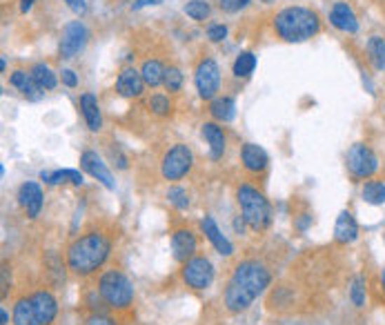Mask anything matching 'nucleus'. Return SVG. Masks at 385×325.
Masks as SVG:
<instances>
[{
    "instance_id": "2eb2a0df",
    "label": "nucleus",
    "mask_w": 385,
    "mask_h": 325,
    "mask_svg": "<svg viewBox=\"0 0 385 325\" xmlns=\"http://www.w3.org/2000/svg\"><path fill=\"white\" fill-rule=\"evenodd\" d=\"M145 87L147 85L143 81V74H140L138 69H134V67L121 69V74L116 78V92H119V96H123V98H138L140 94H143Z\"/></svg>"
},
{
    "instance_id": "72a5a7b5",
    "label": "nucleus",
    "mask_w": 385,
    "mask_h": 325,
    "mask_svg": "<svg viewBox=\"0 0 385 325\" xmlns=\"http://www.w3.org/2000/svg\"><path fill=\"white\" fill-rule=\"evenodd\" d=\"M168 199H170V203L176 207V210H187L189 207V197H187V190H183V187H178V185H172L170 190H168Z\"/></svg>"
},
{
    "instance_id": "f3484780",
    "label": "nucleus",
    "mask_w": 385,
    "mask_h": 325,
    "mask_svg": "<svg viewBox=\"0 0 385 325\" xmlns=\"http://www.w3.org/2000/svg\"><path fill=\"white\" fill-rule=\"evenodd\" d=\"M330 22L343 34H356L358 32V20L354 9L348 3H335V7L330 9Z\"/></svg>"
},
{
    "instance_id": "bb28decb",
    "label": "nucleus",
    "mask_w": 385,
    "mask_h": 325,
    "mask_svg": "<svg viewBox=\"0 0 385 325\" xmlns=\"http://www.w3.org/2000/svg\"><path fill=\"white\" fill-rule=\"evenodd\" d=\"M165 69L168 67H163V62L156 60V58H147L143 62V67H140V74H143V81L147 87H158L163 85V78H165Z\"/></svg>"
},
{
    "instance_id": "4be33fe9",
    "label": "nucleus",
    "mask_w": 385,
    "mask_h": 325,
    "mask_svg": "<svg viewBox=\"0 0 385 325\" xmlns=\"http://www.w3.org/2000/svg\"><path fill=\"white\" fill-rule=\"evenodd\" d=\"M9 83H11V87H16L18 92L25 98H29V100H36L38 98V92H43V89L34 83L32 74L29 72H22V69H16L14 74H11L9 76Z\"/></svg>"
},
{
    "instance_id": "dca6fc26",
    "label": "nucleus",
    "mask_w": 385,
    "mask_h": 325,
    "mask_svg": "<svg viewBox=\"0 0 385 325\" xmlns=\"http://www.w3.org/2000/svg\"><path fill=\"white\" fill-rule=\"evenodd\" d=\"M201 230L208 237V241L214 245V250L221 256H232L234 254V245L229 243V239L221 232V227L216 225V220L212 216H203L201 218Z\"/></svg>"
},
{
    "instance_id": "20e7f679",
    "label": "nucleus",
    "mask_w": 385,
    "mask_h": 325,
    "mask_svg": "<svg viewBox=\"0 0 385 325\" xmlns=\"http://www.w3.org/2000/svg\"><path fill=\"white\" fill-rule=\"evenodd\" d=\"M236 203L241 207V216L245 218V223L254 232H265L272 223V207L269 201L265 199V194L261 190H256L254 185L241 183L236 190Z\"/></svg>"
},
{
    "instance_id": "4468645a",
    "label": "nucleus",
    "mask_w": 385,
    "mask_h": 325,
    "mask_svg": "<svg viewBox=\"0 0 385 325\" xmlns=\"http://www.w3.org/2000/svg\"><path fill=\"white\" fill-rule=\"evenodd\" d=\"M32 296V303H34V310H36V317H38V323L41 325H51L58 317V301L56 296L47 292V290H36Z\"/></svg>"
},
{
    "instance_id": "37998d69",
    "label": "nucleus",
    "mask_w": 385,
    "mask_h": 325,
    "mask_svg": "<svg viewBox=\"0 0 385 325\" xmlns=\"http://www.w3.org/2000/svg\"><path fill=\"white\" fill-rule=\"evenodd\" d=\"M0 294H3V298H7V294H9V283H7V265H3V290H0Z\"/></svg>"
},
{
    "instance_id": "09e8293b",
    "label": "nucleus",
    "mask_w": 385,
    "mask_h": 325,
    "mask_svg": "<svg viewBox=\"0 0 385 325\" xmlns=\"http://www.w3.org/2000/svg\"><path fill=\"white\" fill-rule=\"evenodd\" d=\"M263 3H272V0H263Z\"/></svg>"
},
{
    "instance_id": "a19ab883",
    "label": "nucleus",
    "mask_w": 385,
    "mask_h": 325,
    "mask_svg": "<svg viewBox=\"0 0 385 325\" xmlns=\"http://www.w3.org/2000/svg\"><path fill=\"white\" fill-rule=\"evenodd\" d=\"M163 0H134V5L132 9L138 11V9H143V7H154V5H161Z\"/></svg>"
},
{
    "instance_id": "c9c22d12",
    "label": "nucleus",
    "mask_w": 385,
    "mask_h": 325,
    "mask_svg": "<svg viewBox=\"0 0 385 325\" xmlns=\"http://www.w3.org/2000/svg\"><path fill=\"white\" fill-rule=\"evenodd\" d=\"M250 5V0H218V7H221L225 14H238Z\"/></svg>"
},
{
    "instance_id": "412c9836",
    "label": "nucleus",
    "mask_w": 385,
    "mask_h": 325,
    "mask_svg": "<svg viewBox=\"0 0 385 325\" xmlns=\"http://www.w3.org/2000/svg\"><path fill=\"white\" fill-rule=\"evenodd\" d=\"M81 112H83V119L89 127V132H100L102 129V114L98 107V100L94 94H83L81 96Z\"/></svg>"
},
{
    "instance_id": "a18cd8bd",
    "label": "nucleus",
    "mask_w": 385,
    "mask_h": 325,
    "mask_svg": "<svg viewBox=\"0 0 385 325\" xmlns=\"http://www.w3.org/2000/svg\"><path fill=\"white\" fill-rule=\"evenodd\" d=\"M0 325H9V314L5 307H0Z\"/></svg>"
},
{
    "instance_id": "473e14b6",
    "label": "nucleus",
    "mask_w": 385,
    "mask_h": 325,
    "mask_svg": "<svg viewBox=\"0 0 385 325\" xmlns=\"http://www.w3.org/2000/svg\"><path fill=\"white\" fill-rule=\"evenodd\" d=\"M149 110L156 116H170L172 114V100L165 94H154L149 98Z\"/></svg>"
},
{
    "instance_id": "79ce46f5",
    "label": "nucleus",
    "mask_w": 385,
    "mask_h": 325,
    "mask_svg": "<svg viewBox=\"0 0 385 325\" xmlns=\"http://www.w3.org/2000/svg\"><path fill=\"white\" fill-rule=\"evenodd\" d=\"M310 223H312V216H310V214H303V218L297 220V227H299L301 232H305L307 227H310Z\"/></svg>"
},
{
    "instance_id": "7ed1b4c3",
    "label": "nucleus",
    "mask_w": 385,
    "mask_h": 325,
    "mask_svg": "<svg viewBox=\"0 0 385 325\" xmlns=\"http://www.w3.org/2000/svg\"><path fill=\"white\" fill-rule=\"evenodd\" d=\"M274 32L285 43H305L320 32V18L307 7H285L274 16Z\"/></svg>"
},
{
    "instance_id": "39448f33",
    "label": "nucleus",
    "mask_w": 385,
    "mask_h": 325,
    "mask_svg": "<svg viewBox=\"0 0 385 325\" xmlns=\"http://www.w3.org/2000/svg\"><path fill=\"white\" fill-rule=\"evenodd\" d=\"M98 292L112 310H127L134 303V285L121 270L102 272L98 279Z\"/></svg>"
},
{
    "instance_id": "e433bc0d",
    "label": "nucleus",
    "mask_w": 385,
    "mask_h": 325,
    "mask_svg": "<svg viewBox=\"0 0 385 325\" xmlns=\"http://www.w3.org/2000/svg\"><path fill=\"white\" fill-rule=\"evenodd\" d=\"M208 38L212 43H223L227 38V27H225V25H221V22L210 25V27H208Z\"/></svg>"
},
{
    "instance_id": "423d86ee",
    "label": "nucleus",
    "mask_w": 385,
    "mask_h": 325,
    "mask_svg": "<svg viewBox=\"0 0 385 325\" xmlns=\"http://www.w3.org/2000/svg\"><path fill=\"white\" fill-rule=\"evenodd\" d=\"M191 167H194V152H191L183 142H176L174 147L165 152L163 161H161V174L165 180H181L185 178Z\"/></svg>"
},
{
    "instance_id": "a211bd4d",
    "label": "nucleus",
    "mask_w": 385,
    "mask_h": 325,
    "mask_svg": "<svg viewBox=\"0 0 385 325\" xmlns=\"http://www.w3.org/2000/svg\"><path fill=\"white\" fill-rule=\"evenodd\" d=\"M241 161H243V167H245L248 172L252 174H261L267 170L269 165V159H267V152L256 145V142H245L241 150Z\"/></svg>"
},
{
    "instance_id": "b1692460",
    "label": "nucleus",
    "mask_w": 385,
    "mask_h": 325,
    "mask_svg": "<svg viewBox=\"0 0 385 325\" xmlns=\"http://www.w3.org/2000/svg\"><path fill=\"white\" fill-rule=\"evenodd\" d=\"M41 180H45L47 185H62L72 183L76 187H81L85 183V178L79 170H56V172H41Z\"/></svg>"
},
{
    "instance_id": "0eeeda50",
    "label": "nucleus",
    "mask_w": 385,
    "mask_h": 325,
    "mask_svg": "<svg viewBox=\"0 0 385 325\" xmlns=\"http://www.w3.org/2000/svg\"><path fill=\"white\" fill-rule=\"evenodd\" d=\"M181 277H183L187 288L203 292L214 283V265H212V261L208 256L196 254V256H191L189 261L183 263Z\"/></svg>"
},
{
    "instance_id": "58836bf2",
    "label": "nucleus",
    "mask_w": 385,
    "mask_h": 325,
    "mask_svg": "<svg viewBox=\"0 0 385 325\" xmlns=\"http://www.w3.org/2000/svg\"><path fill=\"white\" fill-rule=\"evenodd\" d=\"M60 78H62V85H67L69 89L79 87V76H76L74 69H62L60 72Z\"/></svg>"
},
{
    "instance_id": "4c0bfd02",
    "label": "nucleus",
    "mask_w": 385,
    "mask_h": 325,
    "mask_svg": "<svg viewBox=\"0 0 385 325\" xmlns=\"http://www.w3.org/2000/svg\"><path fill=\"white\" fill-rule=\"evenodd\" d=\"M83 325H116V321L107 314H102V312H92V314L83 319Z\"/></svg>"
},
{
    "instance_id": "9d476101",
    "label": "nucleus",
    "mask_w": 385,
    "mask_h": 325,
    "mask_svg": "<svg viewBox=\"0 0 385 325\" xmlns=\"http://www.w3.org/2000/svg\"><path fill=\"white\" fill-rule=\"evenodd\" d=\"M87 38H89V32L81 20L67 22L65 29H62V34H60V43H58L60 58L72 60V58L79 56L87 45Z\"/></svg>"
},
{
    "instance_id": "9b49d317",
    "label": "nucleus",
    "mask_w": 385,
    "mask_h": 325,
    "mask_svg": "<svg viewBox=\"0 0 385 325\" xmlns=\"http://www.w3.org/2000/svg\"><path fill=\"white\" fill-rule=\"evenodd\" d=\"M81 167H83V172H87L92 178H96L98 183L105 185L109 192L116 190V180H114L112 172H109V167L107 163L100 159V156L92 150H87L81 154Z\"/></svg>"
},
{
    "instance_id": "f03ea898",
    "label": "nucleus",
    "mask_w": 385,
    "mask_h": 325,
    "mask_svg": "<svg viewBox=\"0 0 385 325\" xmlns=\"http://www.w3.org/2000/svg\"><path fill=\"white\" fill-rule=\"evenodd\" d=\"M112 252V239L100 230H89L76 237L67 248V267L76 277H89L98 272Z\"/></svg>"
},
{
    "instance_id": "aec40b11",
    "label": "nucleus",
    "mask_w": 385,
    "mask_h": 325,
    "mask_svg": "<svg viewBox=\"0 0 385 325\" xmlns=\"http://www.w3.org/2000/svg\"><path fill=\"white\" fill-rule=\"evenodd\" d=\"M356 239H358L356 218L352 216V212L343 210L337 218V225H335V241L341 245H348V243H354Z\"/></svg>"
},
{
    "instance_id": "49530a36",
    "label": "nucleus",
    "mask_w": 385,
    "mask_h": 325,
    "mask_svg": "<svg viewBox=\"0 0 385 325\" xmlns=\"http://www.w3.org/2000/svg\"><path fill=\"white\" fill-rule=\"evenodd\" d=\"M0 69H3V74L7 72V60L3 58V60H0Z\"/></svg>"
},
{
    "instance_id": "7c9ffc66",
    "label": "nucleus",
    "mask_w": 385,
    "mask_h": 325,
    "mask_svg": "<svg viewBox=\"0 0 385 325\" xmlns=\"http://www.w3.org/2000/svg\"><path fill=\"white\" fill-rule=\"evenodd\" d=\"M183 11H185V14H187L191 20L203 22V20H208V18H210L212 7H210L208 0H189V3L183 7Z\"/></svg>"
},
{
    "instance_id": "f8f14e48",
    "label": "nucleus",
    "mask_w": 385,
    "mask_h": 325,
    "mask_svg": "<svg viewBox=\"0 0 385 325\" xmlns=\"http://www.w3.org/2000/svg\"><path fill=\"white\" fill-rule=\"evenodd\" d=\"M196 250H198V239L189 227H178L172 232V252L178 263H185L191 256H196Z\"/></svg>"
},
{
    "instance_id": "ea45409f",
    "label": "nucleus",
    "mask_w": 385,
    "mask_h": 325,
    "mask_svg": "<svg viewBox=\"0 0 385 325\" xmlns=\"http://www.w3.org/2000/svg\"><path fill=\"white\" fill-rule=\"evenodd\" d=\"M65 3H67V7L74 11V14H85V9H87L85 0H65Z\"/></svg>"
},
{
    "instance_id": "c756f323",
    "label": "nucleus",
    "mask_w": 385,
    "mask_h": 325,
    "mask_svg": "<svg viewBox=\"0 0 385 325\" xmlns=\"http://www.w3.org/2000/svg\"><path fill=\"white\" fill-rule=\"evenodd\" d=\"M361 197L370 205H383L385 203V183L383 180H367L361 190Z\"/></svg>"
},
{
    "instance_id": "8fccbe9b",
    "label": "nucleus",
    "mask_w": 385,
    "mask_h": 325,
    "mask_svg": "<svg viewBox=\"0 0 385 325\" xmlns=\"http://www.w3.org/2000/svg\"><path fill=\"white\" fill-rule=\"evenodd\" d=\"M379 3H385V0H379Z\"/></svg>"
},
{
    "instance_id": "a878e982",
    "label": "nucleus",
    "mask_w": 385,
    "mask_h": 325,
    "mask_svg": "<svg viewBox=\"0 0 385 325\" xmlns=\"http://www.w3.org/2000/svg\"><path fill=\"white\" fill-rule=\"evenodd\" d=\"M29 74H32V78H34V83L43 89V92H49V89H56V85H58V78H56V74L51 72V67L49 65H45V62H36L34 67L29 69Z\"/></svg>"
},
{
    "instance_id": "de8ad7c7",
    "label": "nucleus",
    "mask_w": 385,
    "mask_h": 325,
    "mask_svg": "<svg viewBox=\"0 0 385 325\" xmlns=\"http://www.w3.org/2000/svg\"><path fill=\"white\" fill-rule=\"evenodd\" d=\"M381 283H383V292H385V267H383V272H381Z\"/></svg>"
},
{
    "instance_id": "ddd939ff",
    "label": "nucleus",
    "mask_w": 385,
    "mask_h": 325,
    "mask_svg": "<svg viewBox=\"0 0 385 325\" xmlns=\"http://www.w3.org/2000/svg\"><path fill=\"white\" fill-rule=\"evenodd\" d=\"M43 203H45V194H43L41 185L34 183V180H27V183H22L18 187V205L29 218H36L41 214Z\"/></svg>"
},
{
    "instance_id": "c03bdc74",
    "label": "nucleus",
    "mask_w": 385,
    "mask_h": 325,
    "mask_svg": "<svg viewBox=\"0 0 385 325\" xmlns=\"http://www.w3.org/2000/svg\"><path fill=\"white\" fill-rule=\"evenodd\" d=\"M34 3H36V0H20V11H22V14H27V11H32Z\"/></svg>"
},
{
    "instance_id": "2f4dec72",
    "label": "nucleus",
    "mask_w": 385,
    "mask_h": 325,
    "mask_svg": "<svg viewBox=\"0 0 385 325\" xmlns=\"http://www.w3.org/2000/svg\"><path fill=\"white\" fill-rule=\"evenodd\" d=\"M183 81H185V78H183V72L178 69V67H174V65H172V67L165 69L163 85H165V89H168L170 94L181 92V89H183Z\"/></svg>"
},
{
    "instance_id": "cd10ccee",
    "label": "nucleus",
    "mask_w": 385,
    "mask_h": 325,
    "mask_svg": "<svg viewBox=\"0 0 385 325\" xmlns=\"http://www.w3.org/2000/svg\"><path fill=\"white\" fill-rule=\"evenodd\" d=\"M367 58L377 72L385 69V41L381 36H372L367 41Z\"/></svg>"
},
{
    "instance_id": "f704fd0d",
    "label": "nucleus",
    "mask_w": 385,
    "mask_h": 325,
    "mask_svg": "<svg viewBox=\"0 0 385 325\" xmlns=\"http://www.w3.org/2000/svg\"><path fill=\"white\" fill-rule=\"evenodd\" d=\"M350 298L356 307H363L365 305V279L363 277H356L352 281V288H350Z\"/></svg>"
},
{
    "instance_id": "1a4fd4ad",
    "label": "nucleus",
    "mask_w": 385,
    "mask_h": 325,
    "mask_svg": "<svg viewBox=\"0 0 385 325\" xmlns=\"http://www.w3.org/2000/svg\"><path fill=\"white\" fill-rule=\"evenodd\" d=\"M348 170L354 178L358 180H365V178H372L379 170V159L377 154L372 152L365 142H356V145L350 147L348 152Z\"/></svg>"
},
{
    "instance_id": "393cba45",
    "label": "nucleus",
    "mask_w": 385,
    "mask_h": 325,
    "mask_svg": "<svg viewBox=\"0 0 385 325\" xmlns=\"http://www.w3.org/2000/svg\"><path fill=\"white\" fill-rule=\"evenodd\" d=\"M210 114L214 116L216 121H221V123L234 121V116H236V100H234L232 96L214 98V100H212V105H210Z\"/></svg>"
},
{
    "instance_id": "6ab92c4d",
    "label": "nucleus",
    "mask_w": 385,
    "mask_h": 325,
    "mask_svg": "<svg viewBox=\"0 0 385 325\" xmlns=\"http://www.w3.org/2000/svg\"><path fill=\"white\" fill-rule=\"evenodd\" d=\"M201 136L208 140L212 161H221L225 154V147H227V136L223 132V127L216 123H205L201 127Z\"/></svg>"
},
{
    "instance_id": "6e6552de",
    "label": "nucleus",
    "mask_w": 385,
    "mask_h": 325,
    "mask_svg": "<svg viewBox=\"0 0 385 325\" xmlns=\"http://www.w3.org/2000/svg\"><path fill=\"white\" fill-rule=\"evenodd\" d=\"M194 85L203 100H214L218 89H221V69H218V62L214 58H201L194 72Z\"/></svg>"
},
{
    "instance_id": "f257e3e1",
    "label": "nucleus",
    "mask_w": 385,
    "mask_h": 325,
    "mask_svg": "<svg viewBox=\"0 0 385 325\" xmlns=\"http://www.w3.org/2000/svg\"><path fill=\"white\" fill-rule=\"evenodd\" d=\"M269 283H272L269 267L259 258H245L232 270V277L225 285V307L234 312V314L236 312H245L269 288Z\"/></svg>"
},
{
    "instance_id": "c85d7f7f",
    "label": "nucleus",
    "mask_w": 385,
    "mask_h": 325,
    "mask_svg": "<svg viewBox=\"0 0 385 325\" xmlns=\"http://www.w3.org/2000/svg\"><path fill=\"white\" fill-rule=\"evenodd\" d=\"M254 69H256V56L252 51H241L232 65V74L236 78H248L254 74Z\"/></svg>"
},
{
    "instance_id": "5701e85b",
    "label": "nucleus",
    "mask_w": 385,
    "mask_h": 325,
    "mask_svg": "<svg viewBox=\"0 0 385 325\" xmlns=\"http://www.w3.org/2000/svg\"><path fill=\"white\" fill-rule=\"evenodd\" d=\"M14 325H41L36 317V310L32 303V296H20L14 305V317H11Z\"/></svg>"
}]
</instances>
